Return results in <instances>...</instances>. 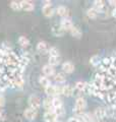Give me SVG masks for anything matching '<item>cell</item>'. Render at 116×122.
Segmentation results:
<instances>
[{
  "label": "cell",
  "mask_w": 116,
  "mask_h": 122,
  "mask_svg": "<svg viewBox=\"0 0 116 122\" xmlns=\"http://www.w3.org/2000/svg\"><path fill=\"white\" fill-rule=\"evenodd\" d=\"M88 93L106 103L107 116L116 117V53L101 61L92 82H89Z\"/></svg>",
  "instance_id": "1"
},
{
  "label": "cell",
  "mask_w": 116,
  "mask_h": 122,
  "mask_svg": "<svg viewBox=\"0 0 116 122\" xmlns=\"http://www.w3.org/2000/svg\"><path fill=\"white\" fill-rule=\"evenodd\" d=\"M87 109V101L86 99L83 97H79L75 100V105L73 108V112H74L75 116L82 115L84 113V110Z\"/></svg>",
  "instance_id": "2"
},
{
  "label": "cell",
  "mask_w": 116,
  "mask_h": 122,
  "mask_svg": "<svg viewBox=\"0 0 116 122\" xmlns=\"http://www.w3.org/2000/svg\"><path fill=\"white\" fill-rule=\"evenodd\" d=\"M45 93L50 98L59 97V95H62V86L51 85V86H49L45 89Z\"/></svg>",
  "instance_id": "3"
},
{
  "label": "cell",
  "mask_w": 116,
  "mask_h": 122,
  "mask_svg": "<svg viewBox=\"0 0 116 122\" xmlns=\"http://www.w3.org/2000/svg\"><path fill=\"white\" fill-rule=\"evenodd\" d=\"M28 104H29V108H32L34 110H36V111H38L41 108L42 102H41L40 97H38L37 95H31L28 99Z\"/></svg>",
  "instance_id": "4"
},
{
  "label": "cell",
  "mask_w": 116,
  "mask_h": 122,
  "mask_svg": "<svg viewBox=\"0 0 116 122\" xmlns=\"http://www.w3.org/2000/svg\"><path fill=\"white\" fill-rule=\"evenodd\" d=\"M42 12H43L44 16L46 17H52L54 13H55V8L52 5V2L47 0V1H44L43 7H42Z\"/></svg>",
  "instance_id": "5"
},
{
  "label": "cell",
  "mask_w": 116,
  "mask_h": 122,
  "mask_svg": "<svg viewBox=\"0 0 116 122\" xmlns=\"http://www.w3.org/2000/svg\"><path fill=\"white\" fill-rule=\"evenodd\" d=\"M59 25H60L61 28L63 29L64 32H69V30L72 29V26L74 25L72 24V20H71L70 17H64V18H62Z\"/></svg>",
  "instance_id": "6"
},
{
  "label": "cell",
  "mask_w": 116,
  "mask_h": 122,
  "mask_svg": "<svg viewBox=\"0 0 116 122\" xmlns=\"http://www.w3.org/2000/svg\"><path fill=\"white\" fill-rule=\"evenodd\" d=\"M93 115H94L95 119L97 121H101L102 119H104L106 116H107V112H106V109L105 108H102V107H99V108H96L94 113H93Z\"/></svg>",
  "instance_id": "7"
},
{
  "label": "cell",
  "mask_w": 116,
  "mask_h": 122,
  "mask_svg": "<svg viewBox=\"0 0 116 122\" xmlns=\"http://www.w3.org/2000/svg\"><path fill=\"white\" fill-rule=\"evenodd\" d=\"M37 115H38V111H36V110H34L32 108H26L24 111V117L29 121L35 120L37 118Z\"/></svg>",
  "instance_id": "8"
},
{
  "label": "cell",
  "mask_w": 116,
  "mask_h": 122,
  "mask_svg": "<svg viewBox=\"0 0 116 122\" xmlns=\"http://www.w3.org/2000/svg\"><path fill=\"white\" fill-rule=\"evenodd\" d=\"M55 13L58 15V16H61L62 18L64 17H69V10L66 6L64 5H59L56 7L55 9Z\"/></svg>",
  "instance_id": "9"
},
{
  "label": "cell",
  "mask_w": 116,
  "mask_h": 122,
  "mask_svg": "<svg viewBox=\"0 0 116 122\" xmlns=\"http://www.w3.org/2000/svg\"><path fill=\"white\" fill-rule=\"evenodd\" d=\"M21 10L24 11H33L35 9V3L30 0H21Z\"/></svg>",
  "instance_id": "10"
},
{
  "label": "cell",
  "mask_w": 116,
  "mask_h": 122,
  "mask_svg": "<svg viewBox=\"0 0 116 122\" xmlns=\"http://www.w3.org/2000/svg\"><path fill=\"white\" fill-rule=\"evenodd\" d=\"M57 115L54 112V110H50V111H46L44 113V120L45 122H55L57 121Z\"/></svg>",
  "instance_id": "11"
},
{
  "label": "cell",
  "mask_w": 116,
  "mask_h": 122,
  "mask_svg": "<svg viewBox=\"0 0 116 122\" xmlns=\"http://www.w3.org/2000/svg\"><path fill=\"white\" fill-rule=\"evenodd\" d=\"M61 68H62V71L64 73H67V74L72 73L74 71V65H73V63L70 62V61H65L64 63H62Z\"/></svg>",
  "instance_id": "12"
},
{
  "label": "cell",
  "mask_w": 116,
  "mask_h": 122,
  "mask_svg": "<svg viewBox=\"0 0 116 122\" xmlns=\"http://www.w3.org/2000/svg\"><path fill=\"white\" fill-rule=\"evenodd\" d=\"M42 71H43V73L45 76H47V77H51V76H54L56 74L55 72V68H54L53 66L49 65V64H46V65L43 66V68H42Z\"/></svg>",
  "instance_id": "13"
},
{
  "label": "cell",
  "mask_w": 116,
  "mask_h": 122,
  "mask_svg": "<svg viewBox=\"0 0 116 122\" xmlns=\"http://www.w3.org/2000/svg\"><path fill=\"white\" fill-rule=\"evenodd\" d=\"M37 51L42 53V54H46L49 51V46L47 44V42L45 41H40L37 44Z\"/></svg>",
  "instance_id": "14"
},
{
  "label": "cell",
  "mask_w": 116,
  "mask_h": 122,
  "mask_svg": "<svg viewBox=\"0 0 116 122\" xmlns=\"http://www.w3.org/2000/svg\"><path fill=\"white\" fill-rule=\"evenodd\" d=\"M74 94V87L70 85H64L62 86V95L65 97H71Z\"/></svg>",
  "instance_id": "15"
},
{
  "label": "cell",
  "mask_w": 116,
  "mask_h": 122,
  "mask_svg": "<svg viewBox=\"0 0 116 122\" xmlns=\"http://www.w3.org/2000/svg\"><path fill=\"white\" fill-rule=\"evenodd\" d=\"M51 32H52V34L55 37H61V36H63L64 35V30H63V29L60 26V25H52V29H51Z\"/></svg>",
  "instance_id": "16"
},
{
  "label": "cell",
  "mask_w": 116,
  "mask_h": 122,
  "mask_svg": "<svg viewBox=\"0 0 116 122\" xmlns=\"http://www.w3.org/2000/svg\"><path fill=\"white\" fill-rule=\"evenodd\" d=\"M54 81L57 85H62V83L65 82L66 81V76H65V73L64 72H58L54 75Z\"/></svg>",
  "instance_id": "17"
},
{
  "label": "cell",
  "mask_w": 116,
  "mask_h": 122,
  "mask_svg": "<svg viewBox=\"0 0 116 122\" xmlns=\"http://www.w3.org/2000/svg\"><path fill=\"white\" fill-rule=\"evenodd\" d=\"M42 105H43V108L46 111H50V110H54L53 109V104H52V98L47 97L45 98L43 102H42Z\"/></svg>",
  "instance_id": "18"
},
{
  "label": "cell",
  "mask_w": 116,
  "mask_h": 122,
  "mask_svg": "<svg viewBox=\"0 0 116 122\" xmlns=\"http://www.w3.org/2000/svg\"><path fill=\"white\" fill-rule=\"evenodd\" d=\"M88 86H89V82L84 81H79L75 82V89L79 92H87L88 91Z\"/></svg>",
  "instance_id": "19"
},
{
  "label": "cell",
  "mask_w": 116,
  "mask_h": 122,
  "mask_svg": "<svg viewBox=\"0 0 116 122\" xmlns=\"http://www.w3.org/2000/svg\"><path fill=\"white\" fill-rule=\"evenodd\" d=\"M94 8L98 11V12H101L105 9V2L103 0H95L94 1Z\"/></svg>",
  "instance_id": "20"
},
{
  "label": "cell",
  "mask_w": 116,
  "mask_h": 122,
  "mask_svg": "<svg viewBox=\"0 0 116 122\" xmlns=\"http://www.w3.org/2000/svg\"><path fill=\"white\" fill-rule=\"evenodd\" d=\"M69 33L71 34L72 37L76 38V39H79V38L83 36V33H82V30H80V29L79 28V26H75V25L72 26V29L69 30Z\"/></svg>",
  "instance_id": "21"
},
{
  "label": "cell",
  "mask_w": 116,
  "mask_h": 122,
  "mask_svg": "<svg viewBox=\"0 0 116 122\" xmlns=\"http://www.w3.org/2000/svg\"><path fill=\"white\" fill-rule=\"evenodd\" d=\"M39 83H40V86H42L44 89H46L47 86H51V81H50L47 76L42 75V76H40V78H39Z\"/></svg>",
  "instance_id": "22"
},
{
  "label": "cell",
  "mask_w": 116,
  "mask_h": 122,
  "mask_svg": "<svg viewBox=\"0 0 116 122\" xmlns=\"http://www.w3.org/2000/svg\"><path fill=\"white\" fill-rule=\"evenodd\" d=\"M9 7L12 10L14 11H19L21 10V1L18 0H12V1L9 2Z\"/></svg>",
  "instance_id": "23"
},
{
  "label": "cell",
  "mask_w": 116,
  "mask_h": 122,
  "mask_svg": "<svg viewBox=\"0 0 116 122\" xmlns=\"http://www.w3.org/2000/svg\"><path fill=\"white\" fill-rule=\"evenodd\" d=\"M52 104H53V109H57V108H60V107H63V102L60 99V97L52 98Z\"/></svg>",
  "instance_id": "24"
},
{
  "label": "cell",
  "mask_w": 116,
  "mask_h": 122,
  "mask_svg": "<svg viewBox=\"0 0 116 122\" xmlns=\"http://www.w3.org/2000/svg\"><path fill=\"white\" fill-rule=\"evenodd\" d=\"M18 44L21 45L22 48H26L30 46V40L25 36H21L18 38Z\"/></svg>",
  "instance_id": "25"
},
{
  "label": "cell",
  "mask_w": 116,
  "mask_h": 122,
  "mask_svg": "<svg viewBox=\"0 0 116 122\" xmlns=\"http://www.w3.org/2000/svg\"><path fill=\"white\" fill-rule=\"evenodd\" d=\"M60 61H61V58L60 56L59 57H49V65H51L53 67H55L57 65L60 64Z\"/></svg>",
  "instance_id": "26"
},
{
  "label": "cell",
  "mask_w": 116,
  "mask_h": 122,
  "mask_svg": "<svg viewBox=\"0 0 116 122\" xmlns=\"http://www.w3.org/2000/svg\"><path fill=\"white\" fill-rule=\"evenodd\" d=\"M98 11H97L94 7H92V8H89L88 11H87V15L89 18H91V20H95L98 16Z\"/></svg>",
  "instance_id": "27"
},
{
  "label": "cell",
  "mask_w": 116,
  "mask_h": 122,
  "mask_svg": "<svg viewBox=\"0 0 116 122\" xmlns=\"http://www.w3.org/2000/svg\"><path fill=\"white\" fill-rule=\"evenodd\" d=\"M90 63L92 64L93 66H99V64L101 63V58H100V56L99 55H94V56H92L91 57V59H90Z\"/></svg>",
  "instance_id": "28"
},
{
  "label": "cell",
  "mask_w": 116,
  "mask_h": 122,
  "mask_svg": "<svg viewBox=\"0 0 116 122\" xmlns=\"http://www.w3.org/2000/svg\"><path fill=\"white\" fill-rule=\"evenodd\" d=\"M49 57H59V50H58L57 47H50L49 51H48Z\"/></svg>",
  "instance_id": "29"
},
{
  "label": "cell",
  "mask_w": 116,
  "mask_h": 122,
  "mask_svg": "<svg viewBox=\"0 0 116 122\" xmlns=\"http://www.w3.org/2000/svg\"><path fill=\"white\" fill-rule=\"evenodd\" d=\"M54 112L57 115V117H61L65 114V110H64V107H60V108H57V109H54Z\"/></svg>",
  "instance_id": "30"
},
{
  "label": "cell",
  "mask_w": 116,
  "mask_h": 122,
  "mask_svg": "<svg viewBox=\"0 0 116 122\" xmlns=\"http://www.w3.org/2000/svg\"><path fill=\"white\" fill-rule=\"evenodd\" d=\"M7 119V114L4 110H1L0 109V122H3Z\"/></svg>",
  "instance_id": "31"
},
{
  "label": "cell",
  "mask_w": 116,
  "mask_h": 122,
  "mask_svg": "<svg viewBox=\"0 0 116 122\" xmlns=\"http://www.w3.org/2000/svg\"><path fill=\"white\" fill-rule=\"evenodd\" d=\"M6 104V99L3 95H0V108H3Z\"/></svg>",
  "instance_id": "32"
},
{
  "label": "cell",
  "mask_w": 116,
  "mask_h": 122,
  "mask_svg": "<svg viewBox=\"0 0 116 122\" xmlns=\"http://www.w3.org/2000/svg\"><path fill=\"white\" fill-rule=\"evenodd\" d=\"M67 122H79V120L77 119L76 117H70L69 119L67 120Z\"/></svg>",
  "instance_id": "33"
},
{
  "label": "cell",
  "mask_w": 116,
  "mask_h": 122,
  "mask_svg": "<svg viewBox=\"0 0 116 122\" xmlns=\"http://www.w3.org/2000/svg\"><path fill=\"white\" fill-rule=\"evenodd\" d=\"M108 3H109V4H110L112 7H114V8H116V0H110V1L108 2Z\"/></svg>",
  "instance_id": "34"
},
{
  "label": "cell",
  "mask_w": 116,
  "mask_h": 122,
  "mask_svg": "<svg viewBox=\"0 0 116 122\" xmlns=\"http://www.w3.org/2000/svg\"><path fill=\"white\" fill-rule=\"evenodd\" d=\"M112 16H113L114 18H116V8H114L113 10H112Z\"/></svg>",
  "instance_id": "35"
},
{
  "label": "cell",
  "mask_w": 116,
  "mask_h": 122,
  "mask_svg": "<svg viewBox=\"0 0 116 122\" xmlns=\"http://www.w3.org/2000/svg\"><path fill=\"white\" fill-rule=\"evenodd\" d=\"M55 122H60V121H58V120H57V121H55Z\"/></svg>",
  "instance_id": "36"
},
{
  "label": "cell",
  "mask_w": 116,
  "mask_h": 122,
  "mask_svg": "<svg viewBox=\"0 0 116 122\" xmlns=\"http://www.w3.org/2000/svg\"><path fill=\"white\" fill-rule=\"evenodd\" d=\"M97 122H102V121H97Z\"/></svg>",
  "instance_id": "37"
}]
</instances>
